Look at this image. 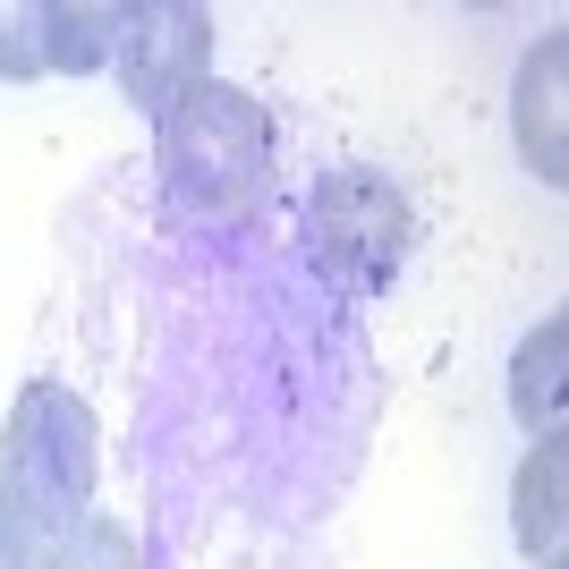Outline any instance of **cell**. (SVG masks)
<instances>
[{"label": "cell", "instance_id": "1", "mask_svg": "<svg viewBox=\"0 0 569 569\" xmlns=\"http://www.w3.org/2000/svg\"><path fill=\"white\" fill-rule=\"evenodd\" d=\"M153 170L179 213L247 230L272 196V111L230 77H204L153 119Z\"/></svg>", "mask_w": 569, "mask_h": 569}, {"label": "cell", "instance_id": "2", "mask_svg": "<svg viewBox=\"0 0 569 569\" xmlns=\"http://www.w3.org/2000/svg\"><path fill=\"white\" fill-rule=\"evenodd\" d=\"M94 476H102L94 408L77 400L69 382L34 375L9 400V426H0V510L34 545H60L69 527L94 519Z\"/></svg>", "mask_w": 569, "mask_h": 569}, {"label": "cell", "instance_id": "3", "mask_svg": "<svg viewBox=\"0 0 569 569\" xmlns=\"http://www.w3.org/2000/svg\"><path fill=\"white\" fill-rule=\"evenodd\" d=\"M408 230H417V213H408L400 179H382V170H332V179H315V196H307L315 263H323L340 289H357V298H382V289L400 281Z\"/></svg>", "mask_w": 569, "mask_h": 569}, {"label": "cell", "instance_id": "4", "mask_svg": "<svg viewBox=\"0 0 569 569\" xmlns=\"http://www.w3.org/2000/svg\"><path fill=\"white\" fill-rule=\"evenodd\" d=\"M111 69H119V94L144 119H162L188 86L213 77V9L204 0H128Z\"/></svg>", "mask_w": 569, "mask_h": 569}, {"label": "cell", "instance_id": "5", "mask_svg": "<svg viewBox=\"0 0 569 569\" xmlns=\"http://www.w3.org/2000/svg\"><path fill=\"white\" fill-rule=\"evenodd\" d=\"M552 102H561V34H545V43L527 51V69H519V153H527V170H536L545 188H561V137H552Z\"/></svg>", "mask_w": 569, "mask_h": 569}, {"label": "cell", "instance_id": "6", "mask_svg": "<svg viewBox=\"0 0 569 569\" xmlns=\"http://www.w3.org/2000/svg\"><path fill=\"white\" fill-rule=\"evenodd\" d=\"M561 349H569V323L552 315L545 332H527L519 366H510V408H519V426L545 442V433H561Z\"/></svg>", "mask_w": 569, "mask_h": 569}, {"label": "cell", "instance_id": "7", "mask_svg": "<svg viewBox=\"0 0 569 569\" xmlns=\"http://www.w3.org/2000/svg\"><path fill=\"white\" fill-rule=\"evenodd\" d=\"M519 545L536 561H561V433H545L519 468Z\"/></svg>", "mask_w": 569, "mask_h": 569}, {"label": "cell", "instance_id": "8", "mask_svg": "<svg viewBox=\"0 0 569 569\" xmlns=\"http://www.w3.org/2000/svg\"><path fill=\"white\" fill-rule=\"evenodd\" d=\"M119 51V9L111 0H51V69L60 77H94Z\"/></svg>", "mask_w": 569, "mask_h": 569}, {"label": "cell", "instance_id": "9", "mask_svg": "<svg viewBox=\"0 0 569 569\" xmlns=\"http://www.w3.org/2000/svg\"><path fill=\"white\" fill-rule=\"evenodd\" d=\"M34 569H137V536H128V519L94 510V519L69 527L60 545H34Z\"/></svg>", "mask_w": 569, "mask_h": 569}, {"label": "cell", "instance_id": "10", "mask_svg": "<svg viewBox=\"0 0 569 569\" xmlns=\"http://www.w3.org/2000/svg\"><path fill=\"white\" fill-rule=\"evenodd\" d=\"M0 77L9 86L51 77V0H0Z\"/></svg>", "mask_w": 569, "mask_h": 569}, {"label": "cell", "instance_id": "11", "mask_svg": "<svg viewBox=\"0 0 569 569\" xmlns=\"http://www.w3.org/2000/svg\"><path fill=\"white\" fill-rule=\"evenodd\" d=\"M0 569H34V536H26L9 510H0Z\"/></svg>", "mask_w": 569, "mask_h": 569}]
</instances>
